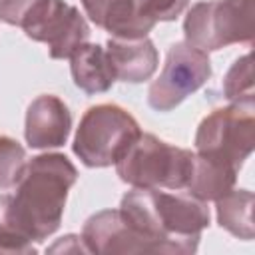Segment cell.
I'll use <instances>...</instances> for the list:
<instances>
[{
    "instance_id": "5bb4252c",
    "label": "cell",
    "mask_w": 255,
    "mask_h": 255,
    "mask_svg": "<svg viewBox=\"0 0 255 255\" xmlns=\"http://www.w3.org/2000/svg\"><path fill=\"white\" fill-rule=\"evenodd\" d=\"M235 179L237 171L233 167L195 153L193 173L185 189H189V195L201 201H215L233 189Z\"/></svg>"
},
{
    "instance_id": "ba28073f",
    "label": "cell",
    "mask_w": 255,
    "mask_h": 255,
    "mask_svg": "<svg viewBox=\"0 0 255 255\" xmlns=\"http://www.w3.org/2000/svg\"><path fill=\"white\" fill-rule=\"evenodd\" d=\"M28 38L44 42L50 58H70L90 38V26L84 16L64 0H48L46 6L24 26Z\"/></svg>"
},
{
    "instance_id": "7c38bea8",
    "label": "cell",
    "mask_w": 255,
    "mask_h": 255,
    "mask_svg": "<svg viewBox=\"0 0 255 255\" xmlns=\"http://www.w3.org/2000/svg\"><path fill=\"white\" fill-rule=\"evenodd\" d=\"M106 52L116 70V78L139 84L153 76L157 70V50L153 42L143 38H110L106 44Z\"/></svg>"
},
{
    "instance_id": "ac0fdd59",
    "label": "cell",
    "mask_w": 255,
    "mask_h": 255,
    "mask_svg": "<svg viewBox=\"0 0 255 255\" xmlns=\"http://www.w3.org/2000/svg\"><path fill=\"white\" fill-rule=\"evenodd\" d=\"M48 0H0V20L24 28Z\"/></svg>"
},
{
    "instance_id": "d6986e66",
    "label": "cell",
    "mask_w": 255,
    "mask_h": 255,
    "mask_svg": "<svg viewBox=\"0 0 255 255\" xmlns=\"http://www.w3.org/2000/svg\"><path fill=\"white\" fill-rule=\"evenodd\" d=\"M137 8L149 20H175L187 6L189 0H135Z\"/></svg>"
},
{
    "instance_id": "7a4b0ae2",
    "label": "cell",
    "mask_w": 255,
    "mask_h": 255,
    "mask_svg": "<svg viewBox=\"0 0 255 255\" xmlns=\"http://www.w3.org/2000/svg\"><path fill=\"white\" fill-rule=\"evenodd\" d=\"M120 215L149 253H195L209 225V207L193 195L135 187L122 197Z\"/></svg>"
},
{
    "instance_id": "2e32d148",
    "label": "cell",
    "mask_w": 255,
    "mask_h": 255,
    "mask_svg": "<svg viewBox=\"0 0 255 255\" xmlns=\"http://www.w3.org/2000/svg\"><path fill=\"white\" fill-rule=\"evenodd\" d=\"M26 163L24 147L16 139L0 135V189L16 187L26 169Z\"/></svg>"
},
{
    "instance_id": "e0dca14e",
    "label": "cell",
    "mask_w": 255,
    "mask_h": 255,
    "mask_svg": "<svg viewBox=\"0 0 255 255\" xmlns=\"http://www.w3.org/2000/svg\"><path fill=\"white\" fill-rule=\"evenodd\" d=\"M223 92H225V98L231 102L253 96V66H251L249 54L237 58L235 64L229 68L223 80Z\"/></svg>"
},
{
    "instance_id": "277c9868",
    "label": "cell",
    "mask_w": 255,
    "mask_h": 255,
    "mask_svg": "<svg viewBox=\"0 0 255 255\" xmlns=\"http://www.w3.org/2000/svg\"><path fill=\"white\" fill-rule=\"evenodd\" d=\"M255 143L253 96L235 100L205 116L195 133V153L239 171Z\"/></svg>"
},
{
    "instance_id": "4fadbf2b",
    "label": "cell",
    "mask_w": 255,
    "mask_h": 255,
    "mask_svg": "<svg viewBox=\"0 0 255 255\" xmlns=\"http://www.w3.org/2000/svg\"><path fill=\"white\" fill-rule=\"evenodd\" d=\"M72 64V78L74 84L84 90L86 94H102L108 92L116 78V70L112 66V60L106 52V48H102L100 44H84L80 46L72 56H70Z\"/></svg>"
},
{
    "instance_id": "30bf717a",
    "label": "cell",
    "mask_w": 255,
    "mask_h": 255,
    "mask_svg": "<svg viewBox=\"0 0 255 255\" xmlns=\"http://www.w3.org/2000/svg\"><path fill=\"white\" fill-rule=\"evenodd\" d=\"M80 239L90 253H149L145 241L128 227L120 209H106L92 215L84 223Z\"/></svg>"
},
{
    "instance_id": "52a82bcc",
    "label": "cell",
    "mask_w": 255,
    "mask_h": 255,
    "mask_svg": "<svg viewBox=\"0 0 255 255\" xmlns=\"http://www.w3.org/2000/svg\"><path fill=\"white\" fill-rule=\"evenodd\" d=\"M211 76V62L207 52L187 44L175 42L169 46L163 70L149 86L147 104L157 112L177 108L187 96L197 92Z\"/></svg>"
},
{
    "instance_id": "6da1fadb",
    "label": "cell",
    "mask_w": 255,
    "mask_h": 255,
    "mask_svg": "<svg viewBox=\"0 0 255 255\" xmlns=\"http://www.w3.org/2000/svg\"><path fill=\"white\" fill-rule=\"evenodd\" d=\"M78 171L62 153L32 157L16 193H0V253H36L34 241L50 237L62 221Z\"/></svg>"
},
{
    "instance_id": "9c48e42d",
    "label": "cell",
    "mask_w": 255,
    "mask_h": 255,
    "mask_svg": "<svg viewBox=\"0 0 255 255\" xmlns=\"http://www.w3.org/2000/svg\"><path fill=\"white\" fill-rule=\"evenodd\" d=\"M72 129V114L68 106L52 94L38 96L26 112L24 135L30 147L48 149L66 143Z\"/></svg>"
},
{
    "instance_id": "8fae6325",
    "label": "cell",
    "mask_w": 255,
    "mask_h": 255,
    "mask_svg": "<svg viewBox=\"0 0 255 255\" xmlns=\"http://www.w3.org/2000/svg\"><path fill=\"white\" fill-rule=\"evenodd\" d=\"M90 20L112 34V38H143L155 26L143 16L135 0H82Z\"/></svg>"
},
{
    "instance_id": "5b68a950",
    "label": "cell",
    "mask_w": 255,
    "mask_h": 255,
    "mask_svg": "<svg viewBox=\"0 0 255 255\" xmlns=\"http://www.w3.org/2000/svg\"><path fill=\"white\" fill-rule=\"evenodd\" d=\"M139 135L131 114L116 104H98L82 116L72 147L84 165L108 167L116 165Z\"/></svg>"
},
{
    "instance_id": "8992f818",
    "label": "cell",
    "mask_w": 255,
    "mask_h": 255,
    "mask_svg": "<svg viewBox=\"0 0 255 255\" xmlns=\"http://www.w3.org/2000/svg\"><path fill=\"white\" fill-rule=\"evenodd\" d=\"M183 34L187 44L203 52L251 42L255 34L253 0L197 2L185 16Z\"/></svg>"
},
{
    "instance_id": "3957f363",
    "label": "cell",
    "mask_w": 255,
    "mask_h": 255,
    "mask_svg": "<svg viewBox=\"0 0 255 255\" xmlns=\"http://www.w3.org/2000/svg\"><path fill=\"white\" fill-rule=\"evenodd\" d=\"M195 151L141 133L116 163L122 181L141 189H185L193 173Z\"/></svg>"
},
{
    "instance_id": "9a60e30c",
    "label": "cell",
    "mask_w": 255,
    "mask_h": 255,
    "mask_svg": "<svg viewBox=\"0 0 255 255\" xmlns=\"http://www.w3.org/2000/svg\"><path fill=\"white\" fill-rule=\"evenodd\" d=\"M217 221L231 235L249 241L253 239V193L247 189H231L215 199Z\"/></svg>"
}]
</instances>
